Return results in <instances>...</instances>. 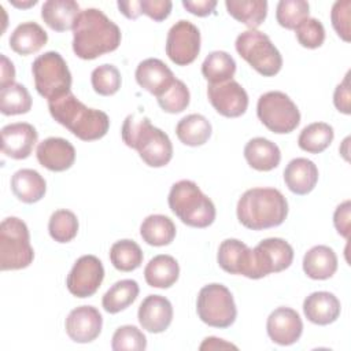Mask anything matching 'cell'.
Instances as JSON below:
<instances>
[{"label": "cell", "mask_w": 351, "mask_h": 351, "mask_svg": "<svg viewBox=\"0 0 351 351\" xmlns=\"http://www.w3.org/2000/svg\"><path fill=\"white\" fill-rule=\"evenodd\" d=\"M121 30L103 11L82 10L73 27V51L84 60L96 59L115 51L121 44Z\"/></svg>", "instance_id": "cell-1"}, {"label": "cell", "mask_w": 351, "mask_h": 351, "mask_svg": "<svg viewBox=\"0 0 351 351\" xmlns=\"http://www.w3.org/2000/svg\"><path fill=\"white\" fill-rule=\"evenodd\" d=\"M51 117L82 141H93L106 136L110 118L104 111L89 108L71 92L48 101Z\"/></svg>", "instance_id": "cell-2"}, {"label": "cell", "mask_w": 351, "mask_h": 351, "mask_svg": "<svg viewBox=\"0 0 351 351\" xmlns=\"http://www.w3.org/2000/svg\"><path fill=\"white\" fill-rule=\"evenodd\" d=\"M121 136L123 143L136 149L149 167H163L173 158V144L169 136L155 128L148 117L128 115L123 121Z\"/></svg>", "instance_id": "cell-3"}, {"label": "cell", "mask_w": 351, "mask_h": 351, "mask_svg": "<svg viewBox=\"0 0 351 351\" xmlns=\"http://www.w3.org/2000/svg\"><path fill=\"white\" fill-rule=\"evenodd\" d=\"M237 219L251 230L280 226L288 215V202L276 188H251L237 202Z\"/></svg>", "instance_id": "cell-4"}, {"label": "cell", "mask_w": 351, "mask_h": 351, "mask_svg": "<svg viewBox=\"0 0 351 351\" xmlns=\"http://www.w3.org/2000/svg\"><path fill=\"white\" fill-rule=\"evenodd\" d=\"M169 207L182 223L192 228H207L215 219V206L196 182L181 180L169 192Z\"/></svg>", "instance_id": "cell-5"}, {"label": "cell", "mask_w": 351, "mask_h": 351, "mask_svg": "<svg viewBox=\"0 0 351 351\" xmlns=\"http://www.w3.org/2000/svg\"><path fill=\"white\" fill-rule=\"evenodd\" d=\"M34 259L26 223L16 217H7L0 225V269L19 270Z\"/></svg>", "instance_id": "cell-6"}, {"label": "cell", "mask_w": 351, "mask_h": 351, "mask_svg": "<svg viewBox=\"0 0 351 351\" xmlns=\"http://www.w3.org/2000/svg\"><path fill=\"white\" fill-rule=\"evenodd\" d=\"M237 53L261 75L273 77L282 67V56L269 36L259 30H245L236 38Z\"/></svg>", "instance_id": "cell-7"}, {"label": "cell", "mask_w": 351, "mask_h": 351, "mask_svg": "<svg viewBox=\"0 0 351 351\" xmlns=\"http://www.w3.org/2000/svg\"><path fill=\"white\" fill-rule=\"evenodd\" d=\"M32 73L36 90L48 101L71 92V73L59 52L48 51L37 56Z\"/></svg>", "instance_id": "cell-8"}, {"label": "cell", "mask_w": 351, "mask_h": 351, "mask_svg": "<svg viewBox=\"0 0 351 351\" xmlns=\"http://www.w3.org/2000/svg\"><path fill=\"white\" fill-rule=\"evenodd\" d=\"M196 311L202 322L219 329L233 325L237 317L233 295L225 285L217 282L204 285L199 291Z\"/></svg>", "instance_id": "cell-9"}, {"label": "cell", "mask_w": 351, "mask_h": 351, "mask_svg": "<svg viewBox=\"0 0 351 351\" xmlns=\"http://www.w3.org/2000/svg\"><path fill=\"white\" fill-rule=\"evenodd\" d=\"M256 115L273 133L293 132L300 123V112L292 99L280 90H270L258 99Z\"/></svg>", "instance_id": "cell-10"}, {"label": "cell", "mask_w": 351, "mask_h": 351, "mask_svg": "<svg viewBox=\"0 0 351 351\" xmlns=\"http://www.w3.org/2000/svg\"><path fill=\"white\" fill-rule=\"evenodd\" d=\"M293 261L292 245L280 237H269L252 248L250 277L258 280L271 273H280L291 266Z\"/></svg>", "instance_id": "cell-11"}, {"label": "cell", "mask_w": 351, "mask_h": 351, "mask_svg": "<svg viewBox=\"0 0 351 351\" xmlns=\"http://www.w3.org/2000/svg\"><path fill=\"white\" fill-rule=\"evenodd\" d=\"M200 52V32L189 21L176 22L166 38V55L177 66H188Z\"/></svg>", "instance_id": "cell-12"}, {"label": "cell", "mask_w": 351, "mask_h": 351, "mask_svg": "<svg viewBox=\"0 0 351 351\" xmlns=\"http://www.w3.org/2000/svg\"><path fill=\"white\" fill-rule=\"evenodd\" d=\"M104 278L101 261L95 255L80 256L71 267L66 285L71 295L77 298H89L96 293Z\"/></svg>", "instance_id": "cell-13"}, {"label": "cell", "mask_w": 351, "mask_h": 351, "mask_svg": "<svg viewBox=\"0 0 351 351\" xmlns=\"http://www.w3.org/2000/svg\"><path fill=\"white\" fill-rule=\"evenodd\" d=\"M207 96L215 111L226 118H237L247 111L248 95L234 80L208 84Z\"/></svg>", "instance_id": "cell-14"}, {"label": "cell", "mask_w": 351, "mask_h": 351, "mask_svg": "<svg viewBox=\"0 0 351 351\" xmlns=\"http://www.w3.org/2000/svg\"><path fill=\"white\" fill-rule=\"evenodd\" d=\"M266 330L273 343L291 346L300 339L303 322L296 310L291 307H277L267 317Z\"/></svg>", "instance_id": "cell-15"}, {"label": "cell", "mask_w": 351, "mask_h": 351, "mask_svg": "<svg viewBox=\"0 0 351 351\" xmlns=\"http://www.w3.org/2000/svg\"><path fill=\"white\" fill-rule=\"evenodd\" d=\"M103 317L93 306H80L71 310L66 318L64 328L69 337L75 343H90L99 337Z\"/></svg>", "instance_id": "cell-16"}, {"label": "cell", "mask_w": 351, "mask_h": 351, "mask_svg": "<svg viewBox=\"0 0 351 351\" xmlns=\"http://www.w3.org/2000/svg\"><path fill=\"white\" fill-rule=\"evenodd\" d=\"M38 133L27 122L5 125L1 129V151L11 159H26L33 152Z\"/></svg>", "instance_id": "cell-17"}, {"label": "cell", "mask_w": 351, "mask_h": 351, "mask_svg": "<svg viewBox=\"0 0 351 351\" xmlns=\"http://www.w3.org/2000/svg\"><path fill=\"white\" fill-rule=\"evenodd\" d=\"M137 318L147 332L162 333L173 321V306L162 295H148L138 307Z\"/></svg>", "instance_id": "cell-18"}, {"label": "cell", "mask_w": 351, "mask_h": 351, "mask_svg": "<svg viewBox=\"0 0 351 351\" xmlns=\"http://www.w3.org/2000/svg\"><path fill=\"white\" fill-rule=\"evenodd\" d=\"M38 163L51 171H64L74 165L75 149L73 144L62 137H48L37 145Z\"/></svg>", "instance_id": "cell-19"}, {"label": "cell", "mask_w": 351, "mask_h": 351, "mask_svg": "<svg viewBox=\"0 0 351 351\" xmlns=\"http://www.w3.org/2000/svg\"><path fill=\"white\" fill-rule=\"evenodd\" d=\"M137 84L154 96H160L176 81L169 66L156 58H148L138 63L136 69Z\"/></svg>", "instance_id": "cell-20"}, {"label": "cell", "mask_w": 351, "mask_h": 351, "mask_svg": "<svg viewBox=\"0 0 351 351\" xmlns=\"http://www.w3.org/2000/svg\"><path fill=\"white\" fill-rule=\"evenodd\" d=\"M217 261L226 273L250 277L252 248L237 239H226L219 244Z\"/></svg>", "instance_id": "cell-21"}, {"label": "cell", "mask_w": 351, "mask_h": 351, "mask_svg": "<svg viewBox=\"0 0 351 351\" xmlns=\"http://www.w3.org/2000/svg\"><path fill=\"white\" fill-rule=\"evenodd\" d=\"M341 311L340 300L330 292L318 291L310 293L303 302L306 318L315 325H329L335 322Z\"/></svg>", "instance_id": "cell-22"}, {"label": "cell", "mask_w": 351, "mask_h": 351, "mask_svg": "<svg viewBox=\"0 0 351 351\" xmlns=\"http://www.w3.org/2000/svg\"><path fill=\"white\" fill-rule=\"evenodd\" d=\"M284 181L292 193L307 195L318 182V167L307 158H295L284 170Z\"/></svg>", "instance_id": "cell-23"}, {"label": "cell", "mask_w": 351, "mask_h": 351, "mask_svg": "<svg viewBox=\"0 0 351 351\" xmlns=\"http://www.w3.org/2000/svg\"><path fill=\"white\" fill-rule=\"evenodd\" d=\"M81 10L74 0H48L41 7V18L55 32L73 30Z\"/></svg>", "instance_id": "cell-24"}, {"label": "cell", "mask_w": 351, "mask_h": 351, "mask_svg": "<svg viewBox=\"0 0 351 351\" xmlns=\"http://www.w3.org/2000/svg\"><path fill=\"white\" fill-rule=\"evenodd\" d=\"M244 158L252 169L258 171H270L280 165L281 152L273 141L263 137H255L245 144Z\"/></svg>", "instance_id": "cell-25"}, {"label": "cell", "mask_w": 351, "mask_h": 351, "mask_svg": "<svg viewBox=\"0 0 351 351\" xmlns=\"http://www.w3.org/2000/svg\"><path fill=\"white\" fill-rule=\"evenodd\" d=\"M11 191L18 200L32 204L44 197L47 182L38 171L33 169H21L11 177Z\"/></svg>", "instance_id": "cell-26"}, {"label": "cell", "mask_w": 351, "mask_h": 351, "mask_svg": "<svg viewBox=\"0 0 351 351\" xmlns=\"http://www.w3.org/2000/svg\"><path fill=\"white\" fill-rule=\"evenodd\" d=\"M337 270V256L328 245H314L303 256V271L313 280H328Z\"/></svg>", "instance_id": "cell-27"}, {"label": "cell", "mask_w": 351, "mask_h": 351, "mask_svg": "<svg viewBox=\"0 0 351 351\" xmlns=\"http://www.w3.org/2000/svg\"><path fill=\"white\" fill-rule=\"evenodd\" d=\"M48 41L47 32L36 22H23L18 25L10 36V47L19 55L38 52Z\"/></svg>", "instance_id": "cell-28"}, {"label": "cell", "mask_w": 351, "mask_h": 351, "mask_svg": "<svg viewBox=\"0 0 351 351\" xmlns=\"http://www.w3.org/2000/svg\"><path fill=\"white\" fill-rule=\"evenodd\" d=\"M180 276L178 262L166 254L154 256L144 269V278L149 287L170 288L174 285Z\"/></svg>", "instance_id": "cell-29"}, {"label": "cell", "mask_w": 351, "mask_h": 351, "mask_svg": "<svg viewBox=\"0 0 351 351\" xmlns=\"http://www.w3.org/2000/svg\"><path fill=\"white\" fill-rule=\"evenodd\" d=\"M211 123L200 114H189L178 121L176 134L178 140L189 147H199L208 141L211 137Z\"/></svg>", "instance_id": "cell-30"}, {"label": "cell", "mask_w": 351, "mask_h": 351, "mask_svg": "<svg viewBox=\"0 0 351 351\" xmlns=\"http://www.w3.org/2000/svg\"><path fill=\"white\" fill-rule=\"evenodd\" d=\"M140 236L149 245H169L176 237V225L166 215L152 214L141 222Z\"/></svg>", "instance_id": "cell-31"}, {"label": "cell", "mask_w": 351, "mask_h": 351, "mask_svg": "<svg viewBox=\"0 0 351 351\" xmlns=\"http://www.w3.org/2000/svg\"><path fill=\"white\" fill-rule=\"evenodd\" d=\"M225 5L229 15L248 26L250 30H256L267 15L266 0H226Z\"/></svg>", "instance_id": "cell-32"}, {"label": "cell", "mask_w": 351, "mask_h": 351, "mask_svg": "<svg viewBox=\"0 0 351 351\" xmlns=\"http://www.w3.org/2000/svg\"><path fill=\"white\" fill-rule=\"evenodd\" d=\"M140 288L134 280H121L117 281L111 288L103 295L101 306L110 314H117L128 308L138 296Z\"/></svg>", "instance_id": "cell-33"}, {"label": "cell", "mask_w": 351, "mask_h": 351, "mask_svg": "<svg viewBox=\"0 0 351 351\" xmlns=\"http://www.w3.org/2000/svg\"><path fill=\"white\" fill-rule=\"evenodd\" d=\"M236 73L234 59L225 51H214L207 55L202 64V74L208 84L230 81Z\"/></svg>", "instance_id": "cell-34"}, {"label": "cell", "mask_w": 351, "mask_h": 351, "mask_svg": "<svg viewBox=\"0 0 351 351\" xmlns=\"http://www.w3.org/2000/svg\"><path fill=\"white\" fill-rule=\"evenodd\" d=\"M335 132L329 123L314 122L307 125L298 137L300 149L308 154H319L325 151L333 141Z\"/></svg>", "instance_id": "cell-35"}, {"label": "cell", "mask_w": 351, "mask_h": 351, "mask_svg": "<svg viewBox=\"0 0 351 351\" xmlns=\"http://www.w3.org/2000/svg\"><path fill=\"white\" fill-rule=\"evenodd\" d=\"M143 251L140 245L129 239L115 241L110 248V261L119 271H133L143 263Z\"/></svg>", "instance_id": "cell-36"}, {"label": "cell", "mask_w": 351, "mask_h": 351, "mask_svg": "<svg viewBox=\"0 0 351 351\" xmlns=\"http://www.w3.org/2000/svg\"><path fill=\"white\" fill-rule=\"evenodd\" d=\"M32 108V96L29 90L18 82L0 89V111L4 115L26 114Z\"/></svg>", "instance_id": "cell-37"}, {"label": "cell", "mask_w": 351, "mask_h": 351, "mask_svg": "<svg viewBox=\"0 0 351 351\" xmlns=\"http://www.w3.org/2000/svg\"><path fill=\"white\" fill-rule=\"evenodd\" d=\"M48 232L58 243L71 241L78 232L77 215L70 210H56L49 218Z\"/></svg>", "instance_id": "cell-38"}, {"label": "cell", "mask_w": 351, "mask_h": 351, "mask_svg": "<svg viewBox=\"0 0 351 351\" xmlns=\"http://www.w3.org/2000/svg\"><path fill=\"white\" fill-rule=\"evenodd\" d=\"M310 5L304 0H281L277 4L276 18L280 26L295 30L304 19L308 18Z\"/></svg>", "instance_id": "cell-39"}, {"label": "cell", "mask_w": 351, "mask_h": 351, "mask_svg": "<svg viewBox=\"0 0 351 351\" xmlns=\"http://www.w3.org/2000/svg\"><path fill=\"white\" fill-rule=\"evenodd\" d=\"M92 88L101 96H112L121 88V73L114 64L97 66L90 74Z\"/></svg>", "instance_id": "cell-40"}, {"label": "cell", "mask_w": 351, "mask_h": 351, "mask_svg": "<svg viewBox=\"0 0 351 351\" xmlns=\"http://www.w3.org/2000/svg\"><path fill=\"white\" fill-rule=\"evenodd\" d=\"M159 107L169 114H178L182 112L184 110H186V107L189 106V100H191V95H189V89L186 88V85L181 81L177 80L171 84V86L165 90L160 96L156 97Z\"/></svg>", "instance_id": "cell-41"}, {"label": "cell", "mask_w": 351, "mask_h": 351, "mask_svg": "<svg viewBox=\"0 0 351 351\" xmlns=\"http://www.w3.org/2000/svg\"><path fill=\"white\" fill-rule=\"evenodd\" d=\"M111 348L114 351H143L147 348V337L137 326L123 325L114 332Z\"/></svg>", "instance_id": "cell-42"}, {"label": "cell", "mask_w": 351, "mask_h": 351, "mask_svg": "<svg viewBox=\"0 0 351 351\" xmlns=\"http://www.w3.org/2000/svg\"><path fill=\"white\" fill-rule=\"evenodd\" d=\"M295 32L299 44L308 49H315L325 41V27L315 18L308 16L295 29Z\"/></svg>", "instance_id": "cell-43"}, {"label": "cell", "mask_w": 351, "mask_h": 351, "mask_svg": "<svg viewBox=\"0 0 351 351\" xmlns=\"http://www.w3.org/2000/svg\"><path fill=\"white\" fill-rule=\"evenodd\" d=\"M350 8H351V1L341 0V1H336L330 11V21H332V26H333L335 32L337 33V36L341 40H344L347 43L351 40Z\"/></svg>", "instance_id": "cell-44"}, {"label": "cell", "mask_w": 351, "mask_h": 351, "mask_svg": "<svg viewBox=\"0 0 351 351\" xmlns=\"http://www.w3.org/2000/svg\"><path fill=\"white\" fill-rule=\"evenodd\" d=\"M141 14H145L155 22L165 21L173 8V3L170 0H140Z\"/></svg>", "instance_id": "cell-45"}, {"label": "cell", "mask_w": 351, "mask_h": 351, "mask_svg": "<svg viewBox=\"0 0 351 351\" xmlns=\"http://www.w3.org/2000/svg\"><path fill=\"white\" fill-rule=\"evenodd\" d=\"M350 100H351V92H350V73L346 74L344 80L336 86L335 93H333V104L335 107L348 115L351 114V106H350Z\"/></svg>", "instance_id": "cell-46"}, {"label": "cell", "mask_w": 351, "mask_h": 351, "mask_svg": "<svg viewBox=\"0 0 351 351\" xmlns=\"http://www.w3.org/2000/svg\"><path fill=\"white\" fill-rule=\"evenodd\" d=\"M350 218H351V202L346 200L339 204L333 214V225L340 236L350 237Z\"/></svg>", "instance_id": "cell-47"}, {"label": "cell", "mask_w": 351, "mask_h": 351, "mask_svg": "<svg viewBox=\"0 0 351 351\" xmlns=\"http://www.w3.org/2000/svg\"><path fill=\"white\" fill-rule=\"evenodd\" d=\"M182 5L186 11L196 16L211 15L217 7L215 0H182Z\"/></svg>", "instance_id": "cell-48"}, {"label": "cell", "mask_w": 351, "mask_h": 351, "mask_svg": "<svg viewBox=\"0 0 351 351\" xmlns=\"http://www.w3.org/2000/svg\"><path fill=\"white\" fill-rule=\"evenodd\" d=\"M1 59V71H0V88H4L10 84H14L15 80V67L12 64V62L5 56V55H0Z\"/></svg>", "instance_id": "cell-49"}, {"label": "cell", "mask_w": 351, "mask_h": 351, "mask_svg": "<svg viewBox=\"0 0 351 351\" xmlns=\"http://www.w3.org/2000/svg\"><path fill=\"white\" fill-rule=\"evenodd\" d=\"M117 4H118L119 11L128 19H137L141 15L140 0H119Z\"/></svg>", "instance_id": "cell-50"}, {"label": "cell", "mask_w": 351, "mask_h": 351, "mask_svg": "<svg viewBox=\"0 0 351 351\" xmlns=\"http://www.w3.org/2000/svg\"><path fill=\"white\" fill-rule=\"evenodd\" d=\"M202 351L203 350H222V348H233V350H237V347L232 343H228L225 341L223 339H218V337H214V336H210V337H206L204 341L200 344L199 347Z\"/></svg>", "instance_id": "cell-51"}, {"label": "cell", "mask_w": 351, "mask_h": 351, "mask_svg": "<svg viewBox=\"0 0 351 351\" xmlns=\"http://www.w3.org/2000/svg\"><path fill=\"white\" fill-rule=\"evenodd\" d=\"M10 3H11L12 5L18 7V8H29V7L34 5V4H37V0H29V1H22V3H19V1H16V0H10Z\"/></svg>", "instance_id": "cell-52"}]
</instances>
